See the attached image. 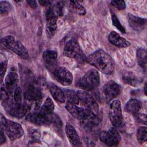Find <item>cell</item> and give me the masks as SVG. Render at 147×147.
Wrapping results in <instances>:
<instances>
[{
    "label": "cell",
    "mask_w": 147,
    "mask_h": 147,
    "mask_svg": "<svg viewBox=\"0 0 147 147\" xmlns=\"http://www.w3.org/2000/svg\"><path fill=\"white\" fill-rule=\"evenodd\" d=\"M87 61L105 74H111L114 69L113 59L102 49L97 50L90 55L87 58Z\"/></svg>",
    "instance_id": "1"
},
{
    "label": "cell",
    "mask_w": 147,
    "mask_h": 147,
    "mask_svg": "<svg viewBox=\"0 0 147 147\" xmlns=\"http://www.w3.org/2000/svg\"><path fill=\"white\" fill-rule=\"evenodd\" d=\"M1 44L5 48L11 50L17 55L24 59H28L29 54L28 50L20 41L15 39L13 36H6L1 39Z\"/></svg>",
    "instance_id": "2"
},
{
    "label": "cell",
    "mask_w": 147,
    "mask_h": 147,
    "mask_svg": "<svg viewBox=\"0 0 147 147\" xmlns=\"http://www.w3.org/2000/svg\"><path fill=\"white\" fill-rule=\"evenodd\" d=\"M99 74L96 69L89 70L83 76L79 82V86L87 90H92L96 88L99 84Z\"/></svg>",
    "instance_id": "3"
},
{
    "label": "cell",
    "mask_w": 147,
    "mask_h": 147,
    "mask_svg": "<svg viewBox=\"0 0 147 147\" xmlns=\"http://www.w3.org/2000/svg\"><path fill=\"white\" fill-rule=\"evenodd\" d=\"M109 118L116 128H122L123 126L121 102L118 100L113 101L110 105Z\"/></svg>",
    "instance_id": "4"
},
{
    "label": "cell",
    "mask_w": 147,
    "mask_h": 147,
    "mask_svg": "<svg viewBox=\"0 0 147 147\" xmlns=\"http://www.w3.org/2000/svg\"><path fill=\"white\" fill-rule=\"evenodd\" d=\"M13 100L10 99L9 101L4 103L10 115L17 118H21L27 114L28 111L30 110V107L28 103H24L21 105L16 104Z\"/></svg>",
    "instance_id": "5"
},
{
    "label": "cell",
    "mask_w": 147,
    "mask_h": 147,
    "mask_svg": "<svg viewBox=\"0 0 147 147\" xmlns=\"http://www.w3.org/2000/svg\"><path fill=\"white\" fill-rule=\"evenodd\" d=\"M99 139L104 144L109 146H116L120 141V135L115 127H111L107 131H103L99 134Z\"/></svg>",
    "instance_id": "6"
},
{
    "label": "cell",
    "mask_w": 147,
    "mask_h": 147,
    "mask_svg": "<svg viewBox=\"0 0 147 147\" xmlns=\"http://www.w3.org/2000/svg\"><path fill=\"white\" fill-rule=\"evenodd\" d=\"M3 126L5 127L6 133L11 141H14L20 138L24 134L22 126L16 122L7 119Z\"/></svg>",
    "instance_id": "7"
},
{
    "label": "cell",
    "mask_w": 147,
    "mask_h": 147,
    "mask_svg": "<svg viewBox=\"0 0 147 147\" xmlns=\"http://www.w3.org/2000/svg\"><path fill=\"white\" fill-rule=\"evenodd\" d=\"M53 76L56 80L63 86H69L72 83L73 77L71 72L66 68L60 67L53 70Z\"/></svg>",
    "instance_id": "8"
},
{
    "label": "cell",
    "mask_w": 147,
    "mask_h": 147,
    "mask_svg": "<svg viewBox=\"0 0 147 147\" xmlns=\"http://www.w3.org/2000/svg\"><path fill=\"white\" fill-rule=\"evenodd\" d=\"M45 17L47 20L46 32L48 36L51 38L55 34L57 29L56 15L52 8L49 7L47 10Z\"/></svg>",
    "instance_id": "9"
},
{
    "label": "cell",
    "mask_w": 147,
    "mask_h": 147,
    "mask_svg": "<svg viewBox=\"0 0 147 147\" xmlns=\"http://www.w3.org/2000/svg\"><path fill=\"white\" fill-rule=\"evenodd\" d=\"M63 53L65 56L73 59H78L80 56V48L75 38H71L66 43Z\"/></svg>",
    "instance_id": "10"
},
{
    "label": "cell",
    "mask_w": 147,
    "mask_h": 147,
    "mask_svg": "<svg viewBox=\"0 0 147 147\" xmlns=\"http://www.w3.org/2000/svg\"><path fill=\"white\" fill-rule=\"evenodd\" d=\"M67 111L75 118L79 120H83L92 111L88 108L84 109L78 107L76 104L67 102L65 105Z\"/></svg>",
    "instance_id": "11"
},
{
    "label": "cell",
    "mask_w": 147,
    "mask_h": 147,
    "mask_svg": "<svg viewBox=\"0 0 147 147\" xmlns=\"http://www.w3.org/2000/svg\"><path fill=\"white\" fill-rule=\"evenodd\" d=\"M77 95L79 100L86 106L87 108L95 113H98L99 110L98 104L91 94L86 91H79L77 92Z\"/></svg>",
    "instance_id": "12"
},
{
    "label": "cell",
    "mask_w": 147,
    "mask_h": 147,
    "mask_svg": "<svg viewBox=\"0 0 147 147\" xmlns=\"http://www.w3.org/2000/svg\"><path fill=\"white\" fill-rule=\"evenodd\" d=\"M120 92L119 86L114 81H109L106 83L103 88V94L105 100L110 102L115 98Z\"/></svg>",
    "instance_id": "13"
},
{
    "label": "cell",
    "mask_w": 147,
    "mask_h": 147,
    "mask_svg": "<svg viewBox=\"0 0 147 147\" xmlns=\"http://www.w3.org/2000/svg\"><path fill=\"white\" fill-rule=\"evenodd\" d=\"M49 116L41 114L40 111H33L26 115V119L33 123L37 125H49Z\"/></svg>",
    "instance_id": "14"
},
{
    "label": "cell",
    "mask_w": 147,
    "mask_h": 147,
    "mask_svg": "<svg viewBox=\"0 0 147 147\" xmlns=\"http://www.w3.org/2000/svg\"><path fill=\"white\" fill-rule=\"evenodd\" d=\"M18 76L15 71H11L6 76L5 81V87L10 93L14 92L18 87Z\"/></svg>",
    "instance_id": "15"
},
{
    "label": "cell",
    "mask_w": 147,
    "mask_h": 147,
    "mask_svg": "<svg viewBox=\"0 0 147 147\" xmlns=\"http://www.w3.org/2000/svg\"><path fill=\"white\" fill-rule=\"evenodd\" d=\"M128 22L130 26L136 31L143 30L146 25V19L129 14Z\"/></svg>",
    "instance_id": "16"
},
{
    "label": "cell",
    "mask_w": 147,
    "mask_h": 147,
    "mask_svg": "<svg viewBox=\"0 0 147 147\" xmlns=\"http://www.w3.org/2000/svg\"><path fill=\"white\" fill-rule=\"evenodd\" d=\"M65 133L71 144L72 146H81V141L77 131L75 128L68 122L67 123L65 126Z\"/></svg>",
    "instance_id": "17"
},
{
    "label": "cell",
    "mask_w": 147,
    "mask_h": 147,
    "mask_svg": "<svg viewBox=\"0 0 147 147\" xmlns=\"http://www.w3.org/2000/svg\"><path fill=\"white\" fill-rule=\"evenodd\" d=\"M57 58V53L54 50H46L43 53V60L46 67L52 69L55 67Z\"/></svg>",
    "instance_id": "18"
},
{
    "label": "cell",
    "mask_w": 147,
    "mask_h": 147,
    "mask_svg": "<svg viewBox=\"0 0 147 147\" xmlns=\"http://www.w3.org/2000/svg\"><path fill=\"white\" fill-rule=\"evenodd\" d=\"M108 38L111 44L118 47L125 48L130 45V42L127 40L121 37L119 34L115 32H111L109 34Z\"/></svg>",
    "instance_id": "19"
},
{
    "label": "cell",
    "mask_w": 147,
    "mask_h": 147,
    "mask_svg": "<svg viewBox=\"0 0 147 147\" xmlns=\"http://www.w3.org/2000/svg\"><path fill=\"white\" fill-rule=\"evenodd\" d=\"M100 120L101 119L97 113L91 111L85 119L82 121V123L84 127L91 129L98 125Z\"/></svg>",
    "instance_id": "20"
},
{
    "label": "cell",
    "mask_w": 147,
    "mask_h": 147,
    "mask_svg": "<svg viewBox=\"0 0 147 147\" xmlns=\"http://www.w3.org/2000/svg\"><path fill=\"white\" fill-rule=\"evenodd\" d=\"M142 108V104L140 101L136 99H130L125 105V110L129 113L137 116Z\"/></svg>",
    "instance_id": "21"
},
{
    "label": "cell",
    "mask_w": 147,
    "mask_h": 147,
    "mask_svg": "<svg viewBox=\"0 0 147 147\" xmlns=\"http://www.w3.org/2000/svg\"><path fill=\"white\" fill-rule=\"evenodd\" d=\"M49 90L53 98L60 103H64L65 100V96L63 91L55 84L51 83L49 85Z\"/></svg>",
    "instance_id": "22"
},
{
    "label": "cell",
    "mask_w": 147,
    "mask_h": 147,
    "mask_svg": "<svg viewBox=\"0 0 147 147\" xmlns=\"http://www.w3.org/2000/svg\"><path fill=\"white\" fill-rule=\"evenodd\" d=\"M54 107L53 102L52 99L48 97L42 105L39 111L45 115L49 116L53 114Z\"/></svg>",
    "instance_id": "23"
},
{
    "label": "cell",
    "mask_w": 147,
    "mask_h": 147,
    "mask_svg": "<svg viewBox=\"0 0 147 147\" xmlns=\"http://www.w3.org/2000/svg\"><path fill=\"white\" fill-rule=\"evenodd\" d=\"M146 51L144 48H139L137 51L138 63L145 71L146 69Z\"/></svg>",
    "instance_id": "24"
},
{
    "label": "cell",
    "mask_w": 147,
    "mask_h": 147,
    "mask_svg": "<svg viewBox=\"0 0 147 147\" xmlns=\"http://www.w3.org/2000/svg\"><path fill=\"white\" fill-rule=\"evenodd\" d=\"M123 81L129 84L131 86H137L140 83L139 79L136 77L133 73L127 72L123 75Z\"/></svg>",
    "instance_id": "25"
},
{
    "label": "cell",
    "mask_w": 147,
    "mask_h": 147,
    "mask_svg": "<svg viewBox=\"0 0 147 147\" xmlns=\"http://www.w3.org/2000/svg\"><path fill=\"white\" fill-rule=\"evenodd\" d=\"M65 96L67 98L68 102L76 105L79 103L80 100L77 95V92L76 93L74 90H66L65 91Z\"/></svg>",
    "instance_id": "26"
},
{
    "label": "cell",
    "mask_w": 147,
    "mask_h": 147,
    "mask_svg": "<svg viewBox=\"0 0 147 147\" xmlns=\"http://www.w3.org/2000/svg\"><path fill=\"white\" fill-rule=\"evenodd\" d=\"M137 138L138 141L140 144H142L146 141L147 133H146V127L145 126H141L138 129Z\"/></svg>",
    "instance_id": "27"
},
{
    "label": "cell",
    "mask_w": 147,
    "mask_h": 147,
    "mask_svg": "<svg viewBox=\"0 0 147 147\" xmlns=\"http://www.w3.org/2000/svg\"><path fill=\"white\" fill-rule=\"evenodd\" d=\"M70 5L72 8L74 10V11L80 15H84L86 13V9L78 2L71 1Z\"/></svg>",
    "instance_id": "28"
},
{
    "label": "cell",
    "mask_w": 147,
    "mask_h": 147,
    "mask_svg": "<svg viewBox=\"0 0 147 147\" xmlns=\"http://www.w3.org/2000/svg\"><path fill=\"white\" fill-rule=\"evenodd\" d=\"M22 90L21 87H18L14 92V101L16 104L21 105L22 104Z\"/></svg>",
    "instance_id": "29"
},
{
    "label": "cell",
    "mask_w": 147,
    "mask_h": 147,
    "mask_svg": "<svg viewBox=\"0 0 147 147\" xmlns=\"http://www.w3.org/2000/svg\"><path fill=\"white\" fill-rule=\"evenodd\" d=\"M112 22L113 25L115 26L119 31H121L122 33H125L126 32V30L125 28L122 25V24L120 23L119 21L118 20L117 17L115 14L112 15Z\"/></svg>",
    "instance_id": "30"
},
{
    "label": "cell",
    "mask_w": 147,
    "mask_h": 147,
    "mask_svg": "<svg viewBox=\"0 0 147 147\" xmlns=\"http://www.w3.org/2000/svg\"><path fill=\"white\" fill-rule=\"evenodd\" d=\"M1 14L8 13L11 9V6L10 3L7 1H1Z\"/></svg>",
    "instance_id": "31"
},
{
    "label": "cell",
    "mask_w": 147,
    "mask_h": 147,
    "mask_svg": "<svg viewBox=\"0 0 147 147\" xmlns=\"http://www.w3.org/2000/svg\"><path fill=\"white\" fill-rule=\"evenodd\" d=\"M111 3L119 10H123L126 7L125 2L123 1H112Z\"/></svg>",
    "instance_id": "32"
},
{
    "label": "cell",
    "mask_w": 147,
    "mask_h": 147,
    "mask_svg": "<svg viewBox=\"0 0 147 147\" xmlns=\"http://www.w3.org/2000/svg\"><path fill=\"white\" fill-rule=\"evenodd\" d=\"M55 13L59 16H61L63 14V4L59 2L55 6Z\"/></svg>",
    "instance_id": "33"
},
{
    "label": "cell",
    "mask_w": 147,
    "mask_h": 147,
    "mask_svg": "<svg viewBox=\"0 0 147 147\" xmlns=\"http://www.w3.org/2000/svg\"><path fill=\"white\" fill-rule=\"evenodd\" d=\"M6 66H7V62H6V61L1 62V70H0L1 82H2V80H3V76H4L6 70Z\"/></svg>",
    "instance_id": "34"
},
{
    "label": "cell",
    "mask_w": 147,
    "mask_h": 147,
    "mask_svg": "<svg viewBox=\"0 0 147 147\" xmlns=\"http://www.w3.org/2000/svg\"><path fill=\"white\" fill-rule=\"evenodd\" d=\"M5 140H6L5 136V134L2 130V129L1 128V131H0V145H1L2 144H3L5 141Z\"/></svg>",
    "instance_id": "35"
},
{
    "label": "cell",
    "mask_w": 147,
    "mask_h": 147,
    "mask_svg": "<svg viewBox=\"0 0 147 147\" xmlns=\"http://www.w3.org/2000/svg\"><path fill=\"white\" fill-rule=\"evenodd\" d=\"M28 3H29V5L32 7V8H36L37 6V2L36 1H27Z\"/></svg>",
    "instance_id": "36"
},
{
    "label": "cell",
    "mask_w": 147,
    "mask_h": 147,
    "mask_svg": "<svg viewBox=\"0 0 147 147\" xmlns=\"http://www.w3.org/2000/svg\"><path fill=\"white\" fill-rule=\"evenodd\" d=\"M39 3L42 6H47V5L51 4V2L48 1H40Z\"/></svg>",
    "instance_id": "37"
},
{
    "label": "cell",
    "mask_w": 147,
    "mask_h": 147,
    "mask_svg": "<svg viewBox=\"0 0 147 147\" xmlns=\"http://www.w3.org/2000/svg\"><path fill=\"white\" fill-rule=\"evenodd\" d=\"M146 84H145V86H144V92H145V95L146 94Z\"/></svg>",
    "instance_id": "38"
}]
</instances>
